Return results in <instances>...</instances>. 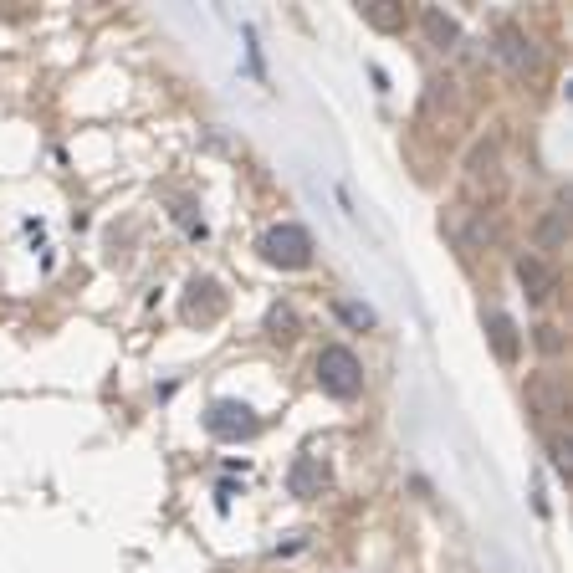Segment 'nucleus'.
<instances>
[{"instance_id": "1", "label": "nucleus", "mask_w": 573, "mask_h": 573, "mask_svg": "<svg viewBox=\"0 0 573 573\" xmlns=\"http://www.w3.org/2000/svg\"><path fill=\"white\" fill-rule=\"evenodd\" d=\"M318 389L333 394V400H354V394L364 389V364L354 348H343V343H328L323 354H318Z\"/></svg>"}, {"instance_id": "2", "label": "nucleus", "mask_w": 573, "mask_h": 573, "mask_svg": "<svg viewBox=\"0 0 573 573\" xmlns=\"http://www.w3.org/2000/svg\"><path fill=\"white\" fill-rule=\"evenodd\" d=\"M261 256L282 272H302L313 261V236H307L297 220H282V226H267L261 231Z\"/></svg>"}, {"instance_id": "3", "label": "nucleus", "mask_w": 573, "mask_h": 573, "mask_svg": "<svg viewBox=\"0 0 573 573\" xmlns=\"http://www.w3.org/2000/svg\"><path fill=\"white\" fill-rule=\"evenodd\" d=\"M205 430L215 440H246V435H256V415L241 400H215L210 415H205Z\"/></svg>"}, {"instance_id": "4", "label": "nucleus", "mask_w": 573, "mask_h": 573, "mask_svg": "<svg viewBox=\"0 0 573 573\" xmlns=\"http://www.w3.org/2000/svg\"><path fill=\"white\" fill-rule=\"evenodd\" d=\"M323 487H328L323 456H297L292 471H287V492H292V497H323Z\"/></svg>"}, {"instance_id": "5", "label": "nucleus", "mask_w": 573, "mask_h": 573, "mask_svg": "<svg viewBox=\"0 0 573 573\" xmlns=\"http://www.w3.org/2000/svg\"><path fill=\"white\" fill-rule=\"evenodd\" d=\"M497 52H502V62H507V67H517V72L538 62L533 41H527V36H522L517 26H502V31H497Z\"/></svg>"}, {"instance_id": "6", "label": "nucleus", "mask_w": 573, "mask_h": 573, "mask_svg": "<svg viewBox=\"0 0 573 573\" xmlns=\"http://www.w3.org/2000/svg\"><path fill=\"white\" fill-rule=\"evenodd\" d=\"M517 282L527 287V297H533V302H543V297L553 292V272H548V261H543V256H522V261H517Z\"/></svg>"}, {"instance_id": "7", "label": "nucleus", "mask_w": 573, "mask_h": 573, "mask_svg": "<svg viewBox=\"0 0 573 573\" xmlns=\"http://www.w3.org/2000/svg\"><path fill=\"white\" fill-rule=\"evenodd\" d=\"M487 333H492V348H497V359H517L522 354V338H517V323L507 313H487Z\"/></svg>"}, {"instance_id": "8", "label": "nucleus", "mask_w": 573, "mask_h": 573, "mask_svg": "<svg viewBox=\"0 0 573 573\" xmlns=\"http://www.w3.org/2000/svg\"><path fill=\"white\" fill-rule=\"evenodd\" d=\"M420 21H425V31H430V41H435L440 52H446V47H456V36H461V26H456V21H451L446 11H435V6H430V11L420 16Z\"/></svg>"}, {"instance_id": "9", "label": "nucleus", "mask_w": 573, "mask_h": 573, "mask_svg": "<svg viewBox=\"0 0 573 573\" xmlns=\"http://www.w3.org/2000/svg\"><path fill=\"white\" fill-rule=\"evenodd\" d=\"M364 16L374 21V26H384V31H394L405 21V11H389V0H374V6H364Z\"/></svg>"}, {"instance_id": "10", "label": "nucleus", "mask_w": 573, "mask_h": 573, "mask_svg": "<svg viewBox=\"0 0 573 573\" xmlns=\"http://www.w3.org/2000/svg\"><path fill=\"white\" fill-rule=\"evenodd\" d=\"M338 313H343L348 323H359V328H369V323H374V313H369V307H359V302H343Z\"/></svg>"}, {"instance_id": "11", "label": "nucleus", "mask_w": 573, "mask_h": 573, "mask_svg": "<svg viewBox=\"0 0 573 573\" xmlns=\"http://www.w3.org/2000/svg\"><path fill=\"white\" fill-rule=\"evenodd\" d=\"M538 343L548 348V354H558V348H563V338H558V328H538Z\"/></svg>"}, {"instance_id": "12", "label": "nucleus", "mask_w": 573, "mask_h": 573, "mask_svg": "<svg viewBox=\"0 0 573 573\" xmlns=\"http://www.w3.org/2000/svg\"><path fill=\"white\" fill-rule=\"evenodd\" d=\"M272 328H292V313H287V307H272Z\"/></svg>"}]
</instances>
